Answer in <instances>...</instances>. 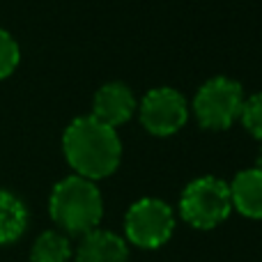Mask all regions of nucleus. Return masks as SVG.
Returning a JSON list of instances; mask_svg holds the SVG:
<instances>
[{"instance_id": "1", "label": "nucleus", "mask_w": 262, "mask_h": 262, "mask_svg": "<svg viewBox=\"0 0 262 262\" xmlns=\"http://www.w3.org/2000/svg\"><path fill=\"white\" fill-rule=\"evenodd\" d=\"M62 152L74 175L97 182L111 177L120 168L122 140L118 129L99 122L95 115H81L64 129Z\"/></svg>"}, {"instance_id": "2", "label": "nucleus", "mask_w": 262, "mask_h": 262, "mask_svg": "<svg viewBox=\"0 0 262 262\" xmlns=\"http://www.w3.org/2000/svg\"><path fill=\"white\" fill-rule=\"evenodd\" d=\"M49 214L64 235H85L104 219V195L92 180L69 175L51 189Z\"/></svg>"}, {"instance_id": "3", "label": "nucleus", "mask_w": 262, "mask_h": 262, "mask_svg": "<svg viewBox=\"0 0 262 262\" xmlns=\"http://www.w3.org/2000/svg\"><path fill=\"white\" fill-rule=\"evenodd\" d=\"M232 212L230 189L221 177L205 175L189 182L180 195V216L195 230L221 226Z\"/></svg>"}, {"instance_id": "4", "label": "nucleus", "mask_w": 262, "mask_h": 262, "mask_svg": "<svg viewBox=\"0 0 262 262\" xmlns=\"http://www.w3.org/2000/svg\"><path fill=\"white\" fill-rule=\"evenodd\" d=\"M244 88L230 76H214L205 81L193 95L195 122L207 131H226L239 122L244 106Z\"/></svg>"}, {"instance_id": "5", "label": "nucleus", "mask_w": 262, "mask_h": 262, "mask_svg": "<svg viewBox=\"0 0 262 262\" xmlns=\"http://www.w3.org/2000/svg\"><path fill=\"white\" fill-rule=\"evenodd\" d=\"M175 232V212L161 198H140L124 214V239L143 251H157Z\"/></svg>"}, {"instance_id": "6", "label": "nucleus", "mask_w": 262, "mask_h": 262, "mask_svg": "<svg viewBox=\"0 0 262 262\" xmlns=\"http://www.w3.org/2000/svg\"><path fill=\"white\" fill-rule=\"evenodd\" d=\"M189 113L191 108L186 97L168 85L147 90L136 108L143 129L157 138H168V136H175L177 131H182L184 124L189 122Z\"/></svg>"}, {"instance_id": "7", "label": "nucleus", "mask_w": 262, "mask_h": 262, "mask_svg": "<svg viewBox=\"0 0 262 262\" xmlns=\"http://www.w3.org/2000/svg\"><path fill=\"white\" fill-rule=\"evenodd\" d=\"M136 108H138V101H136L134 90L122 81H111V83H104L95 92L90 115H95L99 122L118 129L134 118Z\"/></svg>"}, {"instance_id": "8", "label": "nucleus", "mask_w": 262, "mask_h": 262, "mask_svg": "<svg viewBox=\"0 0 262 262\" xmlns=\"http://www.w3.org/2000/svg\"><path fill=\"white\" fill-rule=\"evenodd\" d=\"M76 262H127L129 244L118 232L95 228V230L81 235V242L74 249Z\"/></svg>"}, {"instance_id": "9", "label": "nucleus", "mask_w": 262, "mask_h": 262, "mask_svg": "<svg viewBox=\"0 0 262 262\" xmlns=\"http://www.w3.org/2000/svg\"><path fill=\"white\" fill-rule=\"evenodd\" d=\"M230 189V203L232 209L246 219L262 221V170L260 168H244L239 170L232 182Z\"/></svg>"}, {"instance_id": "10", "label": "nucleus", "mask_w": 262, "mask_h": 262, "mask_svg": "<svg viewBox=\"0 0 262 262\" xmlns=\"http://www.w3.org/2000/svg\"><path fill=\"white\" fill-rule=\"evenodd\" d=\"M28 228V209L21 198L0 189V246L14 244Z\"/></svg>"}, {"instance_id": "11", "label": "nucleus", "mask_w": 262, "mask_h": 262, "mask_svg": "<svg viewBox=\"0 0 262 262\" xmlns=\"http://www.w3.org/2000/svg\"><path fill=\"white\" fill-rule=\"evenodd\" d=\"M72 258V242L60 230L41 232L30 249V262H69Z\"/></svg>"}, {"instance_id": "12", "label": "nucleus", "mask_w": 262, "mask_h": 262, "mask_svg": "<svg viewBox=\"0 0 262 262\" xmlns=\"http://www.w3.org/2000/svg\"><path fill=\"white\" fill-rule=\"evenodd\" d=\"M239 122L244 124V129L249 131L253 138L262 140V92H255V95L244 99Z\"/></svg>"}, {"instance_id": "13", "label": "nucleus", "mask_w": 262, "mask_h": 262, "mask_svg": "<svg viewBox=\"0 0 262 262\" xmlns=\"http://www.w3.org/2000/svg\"><path fill=\"white\" fill-rule=\"evenodd\" d=\"M18 62H21V49H18L16 39L0 28V81L12 76Z\"/></svg>"}, {"instance_id": "14", "label": "nucleus", "mask_w": 262, "mask_h": 262, "mask_svg": "<svg viewBox=\"0 0 262 262\" xmlns=\"http://www.w3.org/2000/svg\"><path fill=\"white\" fill-rule=\"evenodd\" d=\"M255 168H260V170H262V147H260V152H258V163H255Z\"/></svg>"}]
</instances>
